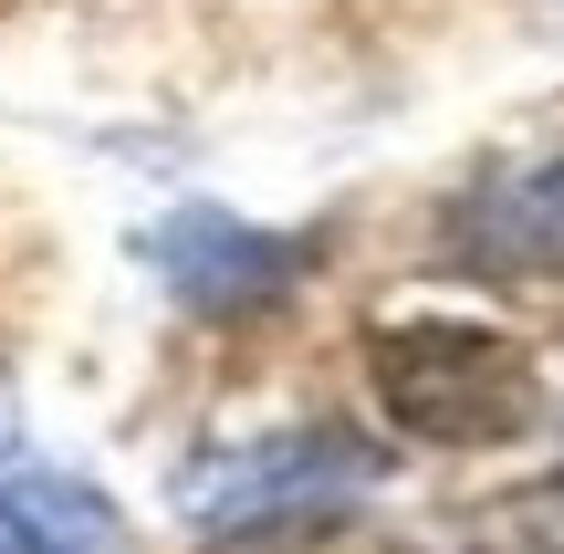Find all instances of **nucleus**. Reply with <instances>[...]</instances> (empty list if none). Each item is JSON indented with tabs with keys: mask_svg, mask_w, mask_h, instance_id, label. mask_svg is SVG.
<instances>
[{
	"mask_svg": "<svg viewBox=\"0 0 564 554\" xmlns=\"http://www.w3.org/2000/svg\"><path fill=\"white\" fill-rule=\"evenodd\" d=\"M366 377H377V409L429 450H502V439H523L544 419V367L512 335L449 325V314L377 325L366 335Z\"/></svg>",
	"mask_w": 564,
	"mask_h": 554,
	"instance_id": "f257e3e1",
	"label": "nucleus"
},
{
	"mask_svg": "<svg viewBox=\"0 0 564 554\" xmlns=\"http://www.w3.org/2000/svg\"><path fill=\"white\" fill-rule=\"evenodd\" d=\"M387 460L366 450L356 430H272L241 439V450H209L178 471V513L199 534H293V523H324L335 502H356Z\"/></svg>",
	"mask_w": 564,
	"mask_h": 554,
	"instance_id": "f03ea898",
	"label": "nucleus"
},
{
	"mask_svg": "<svg viewBox=\"0 0 564 554\" xmlns=\"http://www.w3.org/2000/svg\"><path fill=\"white\" fill-rule=\"evenodd\" d=\"M449 251L502 283H564V146L544 157H491L449 199Z\"/></svg>",
	"mask_w": 564,
	"mask_h": 554,
	"instance_id": "7ed1b4c3",
	"label": "nucleus"
},
{
	"mask_svg": "<svg viewBox=\"0 0 564 554\" xmlns=\"http://www.w3.org/2000/svg\"><path fill=\"white\" fill-rule=\"evenodd\" d=\"M147 262H158V283L178 293L188 314L230 325V314H262L272 293H293L303 241H282V230H251V220H230V209H178V220L147 230Z\"/></svg>",
	"mask_w": 564,
	"mask_h": 554,
	"instance_id": "20e7f679",
	"label": "nucleus"
},
{
	"mask_svg": "<svg viewBox=\"0 0 564 554\" xmlns=\"http://www.w3.org/2000/svg\"><path fill=\"white\" fill-rule=\"evenodd\" d=\"M0 554H116V502L63 471L0 481Z\"/></svg>",
	"mask_w": 564,
	"mask_h": 554,
	"instance_id": "39448f33",
	"label": "nucleus"
},
{
	"mask_svg": "<svg viewBox=\"0 0 564 554\" xmlns=\"http://www.w3.org/2000/svg\"><path fill=\"white\" fill-rule=\"evenodd\" d=\"M460 554H564V471L481 502V513L460 523Z\"/></svg>",
	"mask_w": 564,
	"mask_h": 554,
	"instance_id": "423d86ee",
	"label": "nucleus"
},
{
	"mask_svg": "<svg viewBox=\"0 0 564 554\" xmlns=\"http://www.w3.org/2000/svg\"><path fill=\"white\" fill-rule=\"evenodd\" d=\"M523 11H533V21H544V32H564V0H523Z\"/></svg>",
	"mask_w": 564,
	"mask_h": 554,
	"instance_id": "0eeeda50",
	"label": "nucleus"
},
{
	"mask_svg": "<svg viewBox=\"0 0 564 554\" xmlns=\"http://www.w3.org/2000/svg\"><path fill=\"white\" fill-rule=\"evenodd\" d=\"M0 439H11V367H0Z\"/></svg>",
	"mask_w": 564,
	"mask_h": 554,
	"instance_id": "6e6552de",
	"label": "nucleus"
},
{
	"mask_svg": "<svg viewBox=\"0 0 564 554\" xmlns=\"http://www.w3.org/2000/svg\"><path fill=\"white\" fill-rule=\"evenodd\" d=\"M345 554H408V544H345Z\"/></svg>",
	"mask_w": 564,
	"mask_h": 554,
	"instance_id": "1a4fd4ad",
	"label": "nucleus"
}]
</instances>
